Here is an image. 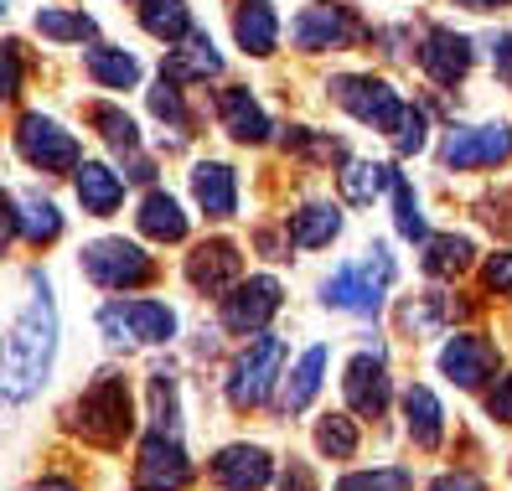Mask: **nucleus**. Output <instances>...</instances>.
<instances>
[{
  "mask_svg": "<svg viewBox=\"0 0 512 491\" xmlns=\"http://www.w3.org/2000/svg\"><path fill=\"white\" fill-rule=\"evenodd\" d=\"M26 305L11 321L6 336V398L11 404H26L52 373V357H57V305H52V285L32 269L26 274Z\"/></svg>",
  "mask_w": 512,
  "mask_h": 491,
  "instance_id": "obj_1",
  "label": "nucleus"
},
{
  "mask_svg": "<svg viewBox=\"0 0 512 491\" xmlns=\"http://www.w3.org/2000/svg\"><path fill=\"white\" fill-rule=\"evenodd\" d=\"M394 254H388V243H373V249L363 259H352L342 264L331 280L321 285V300L326 305H337V311H352V316H378V305H383V290L394 285Z\"/></svg>",
  "mask_w": 512,
  "mask_h": 491,
  "instance_id": "obj_2",
  "label": "nucleus"
},
{
  "mask_svg": "<svg viewBox=\"0 0 512 491\" xmlns=\"http://www.w3.org/2000/svg\"><path fill=\"white\" fill-rule=\"evenodd\" d=\"M73 429L88 440V445H99V450H114L119 440L135 429V409H130V388L119 373H99L94 388H88L78 398V409H73Z\"/></svg>",
  "mask_w": 512,
  "mask_h": 491,
  "instance_id": "obj_3",
  "label": "nucleus"
},
{
  "mask_svg": "<svg viewBox=\"0 0 512 491\" xmlns=\"http://www.w3.org/2000/svg\"><path fill=\"white\" fill-rule=\"evenodd\" d=\"M331 99H337L357 125H373L383 135H399L404 119H409V104L388 88L383 78H363V73H347V78H331Z\"/></svg>",
  "mask_w": 512,
  "mask_h": 491,
  "instance_id": "obj_4",
  "label": "nucleus"
},
{
  "mask_svg": "<svg viewBox=\"0 0 512 491\" xmlns=\"http://www.w3.org/2000/svg\"><path fill=\"white\" fill-rule=\"evenodd\" d=\"M83 274L94 280L99 290H140L156 280V259H150L140 243H125V238H99L83 249Z\"/></svg>",
  "mask_w": 512,
  "mask_h": 491,
  "instance_id": "obj_5",
  "label": "nucleus"
},
{
  "mask_svg": "<svg viewBox=\"0 0 512 491\" xmlns=\"http://www.w3.org/2000/svg\"><path fill=\"white\" fill-rule=\"evenodd\" d=\"M99 326L114 347H161L176 336V316L161 300H114L99 311Z\"/></svg>",
  "mask_w": 512,
  "mask_h": 491,
  "instance_id": "obj_6",
  "label": "nucleus"
},
{
  "mask_svg": "<svg viewBox=\"0 0 512 491\" xmlns=\"http://www.w3.org/2000/svg\"><path fill=\"white\" fill-rule=\"evenodd\" d=\"M290 37L300 52H342V47H357L368 42V26L352 6H331V0H311L306 11L290 21Z\"/></svg>",
  "mask_w": 512,
  "mask_h": 491,
  "instance_id": "obj_7",
  "label": "nucleus"
},
{
  "mask_svg": "<svg viewBox=\"0 0 512 491\" xmlns=\"http://www.w3.org/2000/svg\"><path fill=\"white\" fill-rule=\"evenodd\" d=\"M285 367V342L280 336H259V342H249V352L233 362L228 373V404L233 409H259L269 393H275V378Z\"/></svg>",
  "mask_w": 512,
  "mask_h": 491,
  "instance_id": "obj_8",
  "label": "nucleus"
},
{
  "mask_svg": "<svg viewBox=\"0 0 512 491\" xmlns=\"http://www.w3.org/2000/svg\"><path fill=\"white\" fill-rule=\"evenodd\" d=\"M16 150H21V161L37 166V171H78L83 166L78 140L63 125H52L47 114H21L16 119Z\"/></svg>",
  "mask_w": 512,
  "mask_h": 491,
  "instance_id": "obj_9",
  "label": "nucleus"
},
{
  "mask_svg": "<svg viewBox=\"0 0 512 491\" xmlns=\"http://www.w3.org/2000/svg\"><path fill=\"white\" fill-rule=\"evenodd\" d=\"M280 305H285V290L275 274H254V280H238L228 295H223V331L233 336H254L264 331L269 321L280 316Z\"/></svg>",
  "mask_w": 512,
  "mask_h": 491,
  "instance_id": "obj_10",
  "label": "nucleus"
},
{
  "mask_svg": "<svg viewBox=\"0 0 512 491\" xmlns=\"http://www.w3.org/2000/svg\"><path fill=\"white\" fill-rule=\"evenodd\" d=\"M512 156V125H450L440 140V166L445 171H471V166H497Z\"/></svg>",
  "mask_w": 512,
  "mask_h": 491,
  "instance_id": "obj_11",
  "label": "nucleus"
},
{
  "mask_svg": "<svg viewBox=\"0 0 512 491\" xmlns=\"http://www.w3.org/2000/svg\"><path fill=\"white\" fill-rule=\"evenodd\" d=\"M187 481H192V460H187L182 440L171 429L145 435L140 460H135V491H182Z\"/></svg>",
  "mask_w": 512,
  "mask_h": 491,
  "instance_id": "obj_12",
  "label": "nucleus"
},
{
  "mask_svg": "<svg viewBox=\"0 0 512 491\" xmlns=\"http://www.w3.org/2000/svg\"><path fill=\"white\" fill-rule=\"evenodd\" d=\"M440 373L456 388H481L497 373V347L487 342V336H476V331H456L445 342V352H440Z\"/></svg>",
  "mask_w": 512,
  "mask_h": 491,
  "instance_id": "obj_13",
  "label": "nucleus"
},
{
  "mask_svg": "<svg viewBox=\"0 0 512 491\" xmlns=\"http://www.w3.org/2000/svg\"><path fill=\"white\" fill-rule=\"evenodd\" d=\"M187 280L202 290V295H223L244 280V254H238V243L228 238H213V243H197L187 254Z\"/></svg>",
  "mask_w": 512,
  "mask_h": 491,
  "instance_id": "obj_14",
  "label": "nucleus"
},
{
  "mask_svg": "<svg viewBox=\"0 0 512 491\" xmlns=\"http://www.w3.org/2000/svg\"><path fill=\"white\" fill-rule=\"evenodd\" d=\"M471 37L461 32H450V26H430L425 32V47H419V68H425L430 83L440 88H456L466 73H471Z\"/></svg>",
  "mask_w": 512,
  "mask_h": 491,
  "instance_id": "obj_15",
  "label": "nucleus"
},
{
  "mask_svg": "<svg viewBox=\"0 0 512 491\" xmlns=\"http://www.w3.org/2000/svg\"><path fill=\"white\" fill-rule=\"evenodd\" d=\"M342 393H347V404L352 414H363V419H383L388 414V367L378 352H363V357H352L347 362V378H342Z\"/></svg>",
  "mask_w": 512,
  "mask_h": 491,
  "instance_id": "obj_16",
  "label": "nucleus"
},
{
  "mask_svg": "<svg viewBox=\"0 0 512 491\" xmlns=\"http://www.w3.org/2000/svg\"><path fill=\"white\" fill-rule=\"evenodd\" d=\"M213 481L228 486V491H259V486L275 481V460L259 445H228L213 460Z\"/></svg>",
  "mask_w": 512,
  "mask_h": 491,
  "instance_id": "obj_17",
  "label": "nucleus"
},
{
  "mask_svg": "<svg viewBox=\"0 0 512 491\" xmlns=\"http://www.w3.org/2000/svg\"><path fill=\"white\" fill-rule=\"evenodd\" d=\"M233 37L249 57H269L280 47V16H275V0H238L233 11Z\"/></svg>",
  "mask_w": 512,
  "mask_h": 491,
  "instance_id": "obj_18",
  "label": "nucleus"
},
{
  "mask_svg": "<svg viewBox=\"0 0 512 491\" xmlns=\"http://www.w3.org/2000/svg\"><path fill=\"white\" fill-rule=\"evenodd\" d=\"M218 114H223V130L238 145H264L269 140V114L259 109V99L249 88H223L218 94Z\"/></svg>",
  "mask_w": 512,
  "mask_h": 491,
  "instance_id": "obj_19",
  "label": "nucleus"
},
{
  "mask_svg": "<svg viewBox=\"0 0 512 491\" xmlns=\"http://www.w3.org/2000/svg\"><path fill=\"white\" fill-rule=\"evenodd\" d=\"M192 197L207 218H233L238 212V181H233V166L223 161H202L192 171Z\"/></svg>",
  "mask_w": 512,
  "mask_h": 491,
  "instance_id": "obj_20",
  "label": "nucleus"
},
{
  "mask_svg": "<svg viewBox=\"0 0 512 491\" xmlns=\"http://www.w3.org/2000/svg\"><path fill=\"white\" fill-rule=\"evenodd\" d=\"M73 187H78L83 212H94V218H109V212H119V202H125V181H119V171H109L99 161H83L73 171Z\"/></svg>",
  "mask_w": 512,
  "mask_h": 491,
  "instance_id": "obj_21",
  "label": "nucleus"
},
{
  "mask_svg": "<svg viewBox=\"0 0 512 491\" xmlns=\"http://www.w3.org/2000/svg\"><path fill=\"white\" fill-rule=\"evenodd\" d=\"M161 73L176 78V83H207V78H218V73H223V57L213 52V37H207V32H192L187 47L166 52Z\"/></svg>",
  "mask_w": 512,
  "mask_h": 491,
  "instance_id": "obj_22",
  "label": "nucleus"
},
{
  "mask_svg": "<svg viewBox=\"0 0 512 491\" xmlns=\"http://www.w3.org/2000/svg\"><path fill=\"white\" fill-rule=\"evenodd\" d=\"M6 218H11V238H26V243H52L63 238V212L42 197H6Z\"/></svg>",
  "mask_w": 512,
  "mask_h": 491,
  "instance_id": "obj_23",
  "label": "nucleus"
},
{
  "mask_svg": "<svg viewBox=\"0 0 512 491\" xmlns=\"http://www.w3.org/2000/svg\"><path fill=\"white\" fill-rule=\"evenodd\" d=\"M404 419H409V440L419 445V450H440V440H445V414H440V398L430 393V388H409L404 393Z\"/></svg>",
  "mask_w": 512,
  "mask_h": 491,
  "instance_id": "obj_24",
  "label": "nucleus"
},
{
  "mask_svg": "<svg viewBox=\"0 0 512 491\" xmlns=\"http://www.w3.org/2000/svg\"><path fill=\"white\" fill-rule=\"evenodd\" d=\"M342 233V212L331 207V202H311V207H300L285 238H290V249H326L331 238Z\"/></svg>",
  "mask_w": 512,
  "mask_h": 491,
  "instance_id": "obj_25",
  "label": "nucleus"
},
{
  "mask_svg": "<svg viewBox=\"0 0 512 491\" xmlns=\"http://www.w3.org/2000/svg\"><path fill=\"white\" fill-rule=\"evenodd\" d=\"M456 316H466V305H456V300L440 295V290L414 295V300L399 305V326H404L409 336H435L445 321H456Z\"/></svg>",
  "mask_w": 512,
  "mask_h": 491,
  "instance_id": "obj_26",
  "label": "nucleus"
},
{
  "mask_svg": "<svg viewBox=\"0 0 512 491\" xmlns=\"http://www.w3.org/2000/svg\"><path fill=\"white\" fill-rule=\"evenodd\" d=\"M135 223H140L145 238H156V243H182L187 238V212L176 207L171 192H150L140 202V212H135Z\"/></svg>",
  "mask_w": 512,
  "mask_h": 491,
  "instance_id": "obj_27",
  "label": "nucleus"
},
{
  "mask_svg": "<svg viewBox=\"0 0 512 491\" xmlns=\"http://www.w3.org/2000/svg\"><path fill=\"white\" fill-rule=\"evenodd\" d=\"M394 166H383V161H347L342 171H337V187H342V202H352V207H368L383 187H394Z\"/></svg>",
  "mask_w": 512,
  "mask_h": 491,
  "instance_id": "obj_28",
  "label": "nucleus"
},
{
  "mask_svg": "<svg viewBox=\"0 0 512 491\" xmlns=\"http://www.w3.org/2000/svg\"><path fill=\"white\" fill-rule=\"evenodd\" d=\"M83 73L99 88H135L140 83V63L125 47H88L83 52Z\"/></svg>",
  "mask_w": 512,
  "mask_h": 491,
  "instance_id": "obj_29",
  "label": "nucleus"
},
{
  "mask_svg": "<svg viewBox=\"0 0 512 491\" xmlns=\"http://www.w3.org/2000/svg\"><path fill=\"white\" fill-rule=\"evenodd\" d=\"M140 26H145L156 42H166V47H171V42H187V37L197 32L187 0H145V6H140Z\"/></svg>",
  "mask_w": 512,
  "mask_h": 491,
  "instance_id": "obj_30",
  "label": "nucleus"
},
{
  "mask_svg": "<svg viewBox=\"0 0 512 491\" xmlns=\"http://www.w3.org/2000/svg\"><path fill=\"white\" fill-rule=\"evenodd\" d=\"M321 373H326V347H311L285 378V414L311 409V398L321 393Z\"/></svg>",
  "mask_w": 512,
  "mask_h": 491,
  "instance_id": "obj_31",
  "label": "nucleus"
},
{
  "mask_svg": "<svg viewBox=\"0 0 512 491\" xmlns=\"http://www.w3.org/2000/svg\"><path fill=\"white\" fill-rule=\"evenodd\" d=\"M471 238H456V233H440V238H425V274H435V280H445V274H461L471 269Z\"/></svg>",
  "mask_w": 512,
  "mask_h": 491,
  "instance_id": "obj_32",
  "label": "nucleus"
},
{
  "mask_svg": "<svg viewBox=\"0 0 512 491\" xmlns=\"http://www.w3.org/2000/svg\"><path fill=\"white\" fill-rule=\"evenodd\" d=\"M88 119H94L99 135L119 150V156H135V150H140V130H135V119H130L125 109H114V104H94V109H88Z\"/></svg>",
  "mask_w": 512,
  "mask_h": 491,
  "instance_id": "obj_33",
  "label": "nucleus"
},
{
  "mask_svg": "<svg viewBox=\"0 0 512 491\" xmlns=\"http://www.w3.org/2000/svg\"><path fill=\"white\" fill-rule=\"evenodd\" d=\"M316 450L331 460H352L357 455V424L347 414H326L316 419Z\"/></svg>",
  "mask_w": 512,
  "mask_h": 491,
  "instance_id": "obj_34",
  "label": "nucleus"
},
{
  "mask_svg": "<svg viewBox=\"0 0 512 491\" xmlns=\"http://www.w3.org/2000/svg\"><path fill=\"white\" fill-rule=\"evenodd\" d=\"M37 32L52 37V42H88L99 26H94V16H83V11H37Z\"/></svg>",
  "mask_w": 512,
  "mask_h": 491,
  "instance_id": "obj_35",
  "label": "nucleus"
},
{
  "mask_svg": "<svg viewBox=\"0 0 512 491\" xmlns=\"http://www.w3.org/2000/svg\"><path fill=\"white\" fill-rule=\"evenodd\" d=\"M394 223H399V233L414 238V243H425V238H430L425 212H419V197H414V187H409L404 176H394Z\"/></svg>",
  "mask_w": 512,
  "mask_h": 491,
  "instance_id": "obj_36",
  "label": "nucleus"
},
{
  "mask_svg": "<svg viewBox=\"0 0 512 491\" xmlns=\"http://www.w3.org/2000/svg\"><path fill=\"white\" fill-rule=\"evenodd\" d=\"M150 114L166 119L171 130H187V125H192V114H187V104H182V88H176V78L161 73V83L150 88Z\"/></svg>",
  "mask_w": 512,
  "mask_h": 491,
  "instance_id": "obj_37",
  "label": "nucleus"
},
{
  "mask_svg": "<svg viewBox=\"0 0 512 491\" xmlns=\"http://www.w3.org/2000/svg\"><path fill=\"white\" fill-rule=\"evenodd\" d=\"M414 476L399 471V466H388V471H352L337 481V491H409Z\"/></svg>",
  "mask_w": 512,
  "mask_h": 491,
  "instance_id": "obj_38",
  "label": "nucleus"
},
{
  "mask_svg": "<svg viewBox=\"0 0 512 491\" xmlns=\"http://www.w3.org/2000/svg\"><path fill=\"white\" fill-rule=\"evenodd\" d=\"M150 409H156V424L176 435V419H182V409H176V378H171V373H150Z\"/></svg>",
  "mask_w": 512,
  "mask_h": 491,
  "instance_id": "obj_39",
  "label": "nucleus"
},
{
  "mask_svg": "<svg viewBox=\"0 0 512 491\" xmlns=\"http://www.w3.org/2000/svg\"><path fill=\"white\" fill-rule=\"evenodd\" d=\"M285 145L300 150V156H311V161H342V156H347L342 140H326V135H311V130H290Z\"/></svg>",
  "mask_w": 512,
  "mask_h": 491,
  "instance_id": "obj_40",
  "label": "nucleus"
},
{
  "mask_svg": "<svg viewBox=\"0 0 512 491\" xmlns=\"http://www.w3.org/2000/svg\"><path fill=\"white\" fill-rule=\"evenodd\" d=\"M394 150H399V156H419V150H425V109H414V104H409L404 130L394 135Z\"/></svg>",
  "mask_w": 512,
  "mask_h": 491,
  "instance_id": "obj_41",
  "label": "nucleus"
},
{
  "mask_svg": "<svg viewBox=\"0 0 512 491\" xmlns=\"http://www.w3.org/2000/svg\"><path fill=\"white\" fill-rule=\"evenodd\" d=\"M481 280H487V290H492V295H512V249L492 254V259H487V274H481Z\"/></svg>",
  "mask_w": 512,
  "mask_h": 491,
  "instance_id": "obj_42",
  "label": "nucleus"
},
{
  "mask_svg": "<svg viewBox=\"0 0 512 491\" xmlns=\"http://www.w3.org/2000/svg\"><path fill=\"white\" fill-rule=\"evenodd\" d=\"M487 414H492L497 424H512V373L497 378V388L487 393Z\"/></svg>",
  "mask_w": 512,
  "mask_h": 491,
  "instance_id": "obj_43",
  "label": "nucleus"
},
{
  "mask_svg": "<svg viewBox=\"0 0 512 491\" xmlns=\"http://www.w3.org/2000/svg\"><path fill=\"white\" fill-rule=\"evenodd\" d=\"M492 68H497V78L512 88V32H502V37L492 42Z\"/></svg>",
  "mask_w": 512,
  "mask_h": 491,
  "instance_id": "obj_44",
  "label": "nucleus"
},
{
  "mask_svg": "<svg viewBox=\"0 0 512 491\" xmlns=\"http://www.w3.org/2000/svg\"><path fill=\"white\" fill-rule=\"evenodd\" d=\"M6 94H21V42H6Z\"/></svg>",
  "mask_w": 512,
  "mask_h": 491,
  "instance_id": "obj_45",
  "label": "nucleus"
},
{
  "mask_svg": "<svg viewBox=\"0 0 512 491\" xmlns=\"http://www.w3.org/2000/svg\"><path fill=\"white\" fill-rule=\"evenodd\" d=\"M430 491H487L476 476H466V471H450V476H440V481H430Z\"/></svg>",
  "mask_w": 512,
  "mask_h": 491,
  "instance_id": "obj_46",
  "label": "nucleus"
},
{
  "mask_svg": "<svg viewBox=\"0 0 512 491\" xmlns=\"http://www.w3.org/2000/svg\"><path fill=\"white\" fill-rule=\"evenodd\" d=\"M280 491H316V481H311L306 466H290V471L280 476Z\"/></svg>",
  "mask_w": 512,
  "mask_h": 491,
  "instance_id": "obj_47",
  "label": "nucleus"
},
{
  "mask_svg": "<svg viewBox=\"0 0 512 491\" xmlns=\"http://www.w3.org/2000/svg\"><path fill=\"white\" fill-rule=\"evenodd\" d=\"M130 181H150V176H156V166H150L145 156H130V171H125Z\"/></svg>",
  "mask_w": 512,
  "mask_h": 491,
  "instance_id": "obj_48",
  "label": "nucleus"
},
{
  "mask_svg": "<svg viewBox=\"0 0 512 491\" xmlns=\"http://www.w3.org/2000/svg\"><path fill=\"white\" fill-rule=\"evenodd\" d=\"M32 491H78V486H73L68 476H42V481H37Z\"/></svg>",
  "mask_w": 512,
  "mask_h": 491,
  "instance_id": "obj_49",
  "label": "nucleus"
},
{
  "mask_svg": "<svg viewBox=\"0 0 512 491\" xmlns=\"http://www.w3.org/2000/svg\"><path fill=\"white\" fill-rule=\"evenodd\" d=\"M461 6H466V11H502L507 0H461Z\"/></svg>",
  "mask_w": 512,
  "mask_h": 491,
  "instance_id": "obj_50",
  "label": "nucleus"
}]
</instances>
